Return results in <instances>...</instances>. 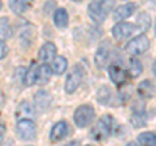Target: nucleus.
Instances as JSON below:
<instances>
[{"label":"nucleus","mask_w":156,"mask_h":146,"mask_svg":"<svg viewBox=\"0 0 156 146\" xmlns=\"http://www.w3.org/2000/svg\"><path fill=\"white\" fill-rule=\"evenodd\" d=\"M115 5V0H100V2L91 3L87 11H89V16L94 22L101 23L107 18L108 13L112 11Z\"/></svg>","instance_id":"f257e3e1"},{"label":"nucleus","mask_w":156,"mask_h":146,"mask_svg":"<svg viewBox=\"0 0 156 146\" xmlns=\"http://www.w3.org/2000/svg\"><path fill=\"white\" fill-rule=\"evenodd\" d=\"M126 146H138V144H136V142H129Z\"/></svg>","instance_id":"2f4dec72"},{"label":"nucleus","mask_w":156,"mask_h":146,"mask_svg":"<svg viewBox=\"0 0 156 146\" xmlns=\"http://www.w3.org/2000/svg\"><path fill=\"white\" fill-rule=\"evenodd\" d=\"M112 127H113V118H112L109 114L103 115L99 119V121L94 125V128L91 129L92 138L96 141L107 138L112 132Z\"/></svg>","instance_id":"f03ea898"},{"label":"nucleus","mask_w":156,"mask_h":146,"mask_svg":"<svg viewBox=\"0 0 156 146\" xmlns=\"http://www.w3.org/2000/svg\"><path fill=\"white\" fill-rule=\"evenodd\" d=\"M34 102H35V108L39 111H44L50 108V105L52 102V97L47 91L41 89V91L37 92L35 96H34Z\"/></svg>","instance_id":"9d476101"},{"label":"nucleus","mask_w":156,"mask_h":146,"mask_svg":"<svg viewBox=\"0 0 156 146\" xmlns=\"http://www.w3.org/2000/svg\"><path fill=\"white\" fill-rule=\"evenodd\" d=\"M111 56H112V47H111V44L108 41H103L99 45V48H98L96 55H95V62H96L98 67H104L109 62Z\"/></svg>","instance_id":"6e6552de"},{"label":"nucleus","mask_w":156,"mask_h":146,"mask_svg":"<svg viewBox=\"0 0 156 146\" xmlns=\"http://www.w3.org/2000/svg\"><path fill=\"white\" fill-rule=\"evenodd\" d=\"M53 21H55V25L60 28H64L68 26V21H69V16H68V12L64 8H57L55 13H53Z\"/></svg>","instance_id":"f3484780"},{"label":"nucleus","mask_w":156,"mask_h":146,"mask_svg":"<svg viewBox=\"0 0 156 146\" xmlns=\"http://www.w3.org/2000/svg\"><path fill=\"white\" fill-rule=\"evenodd\" d=\"M109 78H111V80L115 83V84H124L125 80H126V76H128V72H126L122 67H120L119 65H116V64H111L109 66Z\"/></svg>","instance_id":"9b49d317"},{"label":"nucleus","mask_w":156,"mask_h":146,"mask_svg":"<svg viewBox=\"0 0 156 146\" xmlns=\"http://www.w3.org/2000/svg\"><path fill=\"white\" fill-rule=\"evenodd\" d=\"M56 52H57L56 45L53 44V43L48 41L39 49V58H41V61H43V62L52 61V60H55Z\"/></svg>","instance_id":"2eb2a0df"},{"label":"nucleus","mask_w":156,"mask_h":146,"mask_svg":"<svg viewBox=\"0 0 156 146\" xmlns=\"http://www.w3.org/2000/svg\"><path fill=\"white\" fill-rule=\"evenodd\" d=\"M3 105H4V95L2 93V91H0V109H2Z\"/></svg>","instance_id":"c85d7f7f"},{"label":"nucleus","mask_w":156,"mask_h":146,"mask_svg":"<svg viewBox=\"0 0 156 146\" xmlns=\"http://www.w3.org/2000/svg\"><path fill=\"white\" fill-rule=\"evenodd\" d=\"M135 11V4L133 3H128L124 5H120L119 8L115 9L113 12V19L115 21H122V19L130 17L131 14Z\"/></svg>","instance_id":"ddd939ff"},{"label":"nucleus","mask_w":156,"mask_h":146,"mask_svg":"<svg viewBox=\"0 0 156 146\" xmlns=\"http://www.w3.org/2000/svg\"><path fill=\"white\" fill-rule=\"evenodd\" d=\"M37 75H38V65L31 64L30 67L23 75V83L26 85H34L37 83Z\"/></svg>","instance_id":"4be33fe9"},{"label":"nucleus","mask_w":156,"mask_h":146,"mask_svg":"<svg viewBox=\"0 0 156 146\" xmlns=\"http://www.w3.org/2000/svg\"><path fill=\"white\" fill-rule=\"evenodd\" d=\"M135 30H136V26L134 23L119 22L113 26V28H112V35H113V38L116 40H124V39L129 38Z\"/></svg>","instance_id":"0eeeda50"},{"label":"nucleus","mask_w":156,"mask_h":146,"mask_svg":"<svg viewBox=\"0 0 156 146\" xmlns=\"http://www.w3.org/2000/svg\"><path fill=\"white\" fill-rule=\"evenodd\" d=\"M112 98H113V96H112V91L108 88V87H101V88L98 91V96H96V100L100 102L101 105L104 106H109L112 104Z\"/></svg>","instance_id":"412c9836"},{"label":"nucleus","mask_w":156,"mask_h":146,"mask_svg":"<svg viewBox=\"0 0 156 146\" xmlns=\"http://www.w3.org/2000/svg\"><path fill=\"white\" fill-rule=\"evenodd\" d=\"M65 146H80V144H78V141H70V142Z\"/></svg>","instance_id":"c756f323"},{"label":"nucleus","mask_w":156,"mask_h":146,"mask_svg":"<svg viewBox=\"0 0 156 146\" xmlns=\"http://www.w3.org/2000/svg\"><path fill=\"white\" fill-rule=\"evenodd\" d=\"M7 53H8V47H7V44H5L4 41L0 40V60L5 57Z\"/></svg>","instance_id":"bb28decb"},{"label":"nucleus","mask_w":156,"mask_h":146,"mask_svg":"<svg viewBox=\"0 0 156 146\" xmlns=\"http://www.w3.org/2000/svg\"><path fill=\"white\" fill-rule=\"evenodd\" d=\"M156 93V87L154 85L152 81L150 80H143L139 83L138 85V95L142 98H151Z\"/></svg>","instance_id":"dca6fc26"},{"label":"nucleus","mask_w":156,"mask_h":146,"mask_svg":"<svg viewBox=\"0 0 156 146\" xmlns=\"http://www.w3.org/2000/svg\"><path fill=\"white\" fill-rule=\"evenodd\" d=\"M82 78H83V70H82L81 66H76L69 74L65 80V92L68 95L73 93L78 87H80Z\"/></svg>","instance_id":"423d86ee"},{"label":"nucleus","mask_w":156,"mask_h":146,"mask_svg":"<svg viewBox=\"0 0 156 146\" xmlns=\"http://www.w3.org/2000/svg\"><path fill=\"white\" fill-rule=\"evenodd\" d=\"M16 131H17V134L20 136L21 140L30 141V140H33L34 137H35L37 125L31 119L18 120L17 125H16Z\"/></svg>","instance_id":"39448f33"},{"label":"nucleus","mask_w":156,"mask_h":146,"mask_svg":"<svg viewBox=\"0 0 156 146\" xmlns=\"http://www.w3.org/2000/svg\"><path fill=\"white\" fill-rule=\"evenodd\" d=\"M138 22H139V28H140V30H147V28H148V26H150V22H151V18L148 17L147 19H146V21H144V19H143V13L142 14H140V16L138 17Z\"/></svg>","instance_id":"a878e982"},{"label":"nucleus","mask_w":156,"mask_h":146,"mask_svg":"<svg viewBox=\"0 0 156 146\" xmlns=\"http://www.w3.org/2000/svg\"><path fill=\"white\" fill-rule=\"evenodd\" d=\"M133 115L130 118V123L133 124L134 128L144 127L146 125V114H144V106L143 104L135 102L133 105Z\"/></svg>","instance_id":"1a4fd4ad"},{"label":"nucleus","mask_w":156,"mask_h":146,"mask_svg":"<svg viewBox=\"0 0 156 146\" xmlns=\"http://www.w3.org/2000/svg\"><path fill=\"white\" fill-rule=\"evenodd\" d=\"M14 116L18 120H23V119H33L34 118V108L26 101H22L18 105V108L14 113Z\"/></svg>","instance_id":"4468645a"},{"label":"nucleus","mask_w":156,"mask_h":146,"mask_svg":"<svg viewBox=\"0 0 156 146\" xmlns=\"http://www.w3.org/2000/svg\"><path fill=\"white\" fill-rule=\"evenodd\" d=\"M155 34H156V23H155Z\"/></svg>","instance_id":"f704fd0d"},{"label":"nucleus","mask_w":156,"mask_h":146,"mask_svg":"<svg viewBox=\"0 0 156 146\" xmlns=\"http://www.w3.org/2000/svg\"><path fill=\"white\" fill-rule=\"evenodd\" d=\"M0 9H2V0H0Z\"/></svg>","instance_id":"72a5a7b5"},{"label":"nucleus","mask_w":156,"mask_h":146,"mask_svg":"<svg viewBox=\"0 0 156 146\" xmlns=\"http://www.w3.org/2000/svg\"><path fill=\"white\" fill-rule=\"evenodd\" d=\"M152 72H154V75L156 76V60L154 61V65H152Z\"/></svg>","instance_id":"7c9ffc66"},{"label":"nucleus","mask_w":156,"mask_h":146,"mask_svg":"<svg viewBox=\"0 0 156 146\" xmlns=\"http://www.w3.org/2000/svg\"><path fill=\"white\" fill-rule=\"evenodd\" d=\"M73 2H77V3H80V2H82V0H73Z\"/></svg>","instance_id":"473e14b6"},{"label":"nucleus","mask_w":156,"mask_h":146,"mask_svg":"<svg viewBox=\"0 0 156 146\" xmlns=\"http://www.w3.org/2000/svg\"><path fill=\"white\" fill-rule=\"evenodd\" d=\"M52 69L47 64H43L38 66V75H37V83L38 84H46L51 79Z\"/></svg>","instance_id":"a211bd4d"},{"label":"nucleus","mask_w":156,"mask_h":146,"mask_svg":"<svg viewBox=\"0 0 156 146\" xmlns=\"http://www.w3.org/2000/svg\"><path fill=\"white\" fill-rule=\"evenodd\" d=\"M150 48V40L148 38L144 35V34H142V35H138L133 38L131 40L126 44V52L130 53V55L133 56H138V55H142V53H144L146 51H147Z\"/></svg>","instance_id":"20e7f679"},{"label":"nucleus","mask_w":156,"mask_h":146,"mask_svg":"<svg viewBox=\"0 0 156 146\" xmlns=\"http://www.w3.org/2000/svg\"><path fill=\"white\" fill-rule=\"evenodd\" d=\"M66 133H68V123L64 120L57 121L51 129L50 138H51V141H53V142H57V141L64 138L66 136Z\"/></svg>","instance_id":"f8f14e48"},{"label":"nucleus","mask_w":156,"mask_h":146,"mask_svg":"<svg viewBox=\"0 0 156 146\" xmlns=\"http://www.w3.org/2000/svg\"><path fill=\"white\" fill-rule=\"evenodd\" d=\"M5 132H7V128H5V124L3 121H0V145L4 141V136H5Z\"/></svg>","instance_id":"cd10ccee"},{"label":"nucleus","mask_w":156,"mask_h":146,"mask_svg":"<svg viewBox=\"0 0 156 146\" xmlns=\"http://www.w3.org/2000/svg\"><path fill=\"white\" fill-rule=\"evenodd\" d=\"M13 35L12 26L9 23V18L7 17H0V40L4 41Z\"/></svg>","instance_id":"6ab92c4d"},{"label":"nucleus","mask_w":156,"mask_h":146,"mask_svg":"<svg viewBox=\"0 0 156 146\" xmlns=\"http://www.w3.org/2000/svg\"><path fill=\"white\" fill-rule=\"evenodd\" d=\"M95 116V110L91 105H81L76 111H74V123L80 128L87 127Z\"/></svg>","instance_id":"7ed1b4c3"},{"label":"nucleus","mask_w":156,"mask_h":146,"mask_svg":"<svg viewBox=\"0 0 156 146\" xmlns=\"http://www.w3.org/2000/svg\"><path fill=\"white\" fill-rule=\"evenodd\" d=\"M138 142L140 146H156V133L143 132L138 136Z\"/></svg>","instance_id":"5701e85b"},{"label":"nucleus","mask_w":156,"mask_h":146,"mask_svg":"<svg viewBox=\"0 0 156 146\" xmlns=\"http://www.w3.org/2000/svg\"><path fill=\"white\" fill-rule=\"evenodd\" d=\"M51 69H52L53 74H56V75L64 74V72L66 71V69H68V61H66V58L62 57V56L55 57V60L52 61V67H51Z\"/></svg>","instance_id":"aec40b11"},{"label":"nucleus","mask_w":156,"mask_h":146,"mask_svg":"<svg viewBox=\"0 0 156 146\" xmlns=\"http://www.w3.org/2000/svg\"><path fill=\"white\" fill-rule=\"evenodd\" d=\"M143 67H142V64L139 62V60L136 58H130L129 61V70H128V75L131 76V78H136L140 72H142Z\"/></svg>","instance_id":"393cba45"},{"label":"nucleus","mask_w":156,"mask_h":146,"mask_svg":"<svg viewBox=\"0 0 156 146\" xmlns=\"http://www.w3.org/2000/svg\"><path fill=\"white\" fill-rule=\"evenodd\" d=\"M8 4L16 14H22L27 9V0H8Z\"/></svg>","instance_id":"b1692460"}]
</instances>
